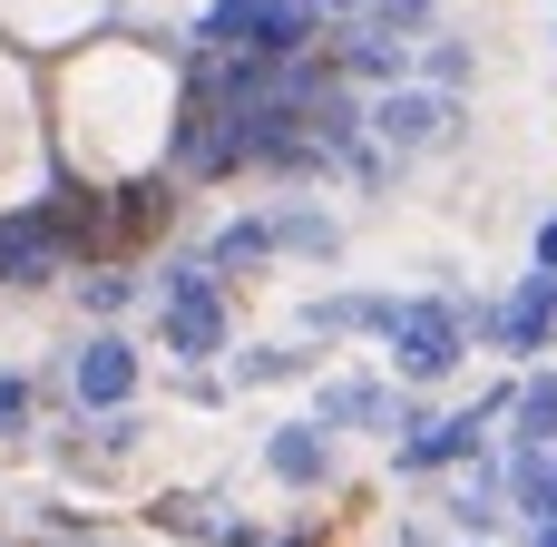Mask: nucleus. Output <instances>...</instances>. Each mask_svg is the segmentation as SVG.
Returning <instances> with one entry per match:
<instances>
[{
  "mask_svg": "<svg viewBox=\"0 0 557 547\" xmlns=\"http://www.w3.org/2000/svg\"><path fill=\"white\" fill-rule=\"evenodd\" d=\"M333 0H215L196 20V49H235V59H304L323 39Z\"/></svg>",
  "mask_w": 557,
  "mask_h": 547,
  "instance_id": "obj_1",
  "label": "nucleus"
},
{
  "mask_svg": "<svg viewBox=\"0 0 557 547\" xmlns=\"http://www.w3.org/2000/svg\"><path fill=\"white\" fill-rule=\"evenodd\" d=\"M382 343H392V382H401V391H431V382H450V372L470 362L460 294H411V303H401V323H392Z\"/></svg>",
  "mask_w": 557,
  "mask_h": 547,
  "instance_id": "obj_2",
  "label": "nucleus"
},
{
  "mask_svg": "<svg viewBox=\"0 0 557 547\" xmlns=\"http://www.w3.org/2000/svg\"><path fill=\"white\" fill-rule=\"evenodd\" d=\"M372 137L392 147V157H431V147H460V117H470V98L460 88H431V78H401V88H372Z\"/></svg>",
  "mask_w": 557,
  "mask_h": 547,
  "instance_id": "obj_3",
  "label": "nucleus"
},
{
  "mask_svg": "<svg viewBox=\"0 0 557 547\" xmlns=\"http://www.w3.org/2000/svg\"><path fill=\"white\" fill-rule=\"evenodd\" d=\"M490 421H509V391H480L470 411H411L401 421V470L421 480V470H470L480 460V440H490Z\"/></svg>",
  "mask_w": 557,
  "mask_h": 547,
  "instance_id": "obj_4",
  "label": "nucleus"
},
{
  "mask_svg": "<svg viewBox=\"0 0 557 547\" xmlns=\"http://www.w3.org/2000/svg\"><path fill=\"white\" fill-rule=\"evenodd\" d=\"M69 401L78 411H127L137 401V343L127 333H88L69 352Z\"/></svg>",
  "mask_w": 557,
  "mask_h": 547,
  "instance_id": "obj_5",
  "label": "nucleus"
},
{
  "mask_svg": "<svg viewBox=\"0 0 557 547\" xmlns=\"http://www.w3.org/2000/svg\"><path fill=\"white\" fill-rule=\"evenodd\" d=\"M548 343H557V274H548V264H529V274H519V294L499 303V343H490V352L539 362Z\"/></svg>",
  "mask_w": 557,
  "mask_h": 547,
  "instance_id": "obj_6",
  "label": "nucleus"
},
{
  "mask_svg": "<svg viewBox=\"0 0 557 547\" xmlns=\"http://www.w3.org/2000/svg\"><path fill=\"white\" fill-rule=\"evenodd\" d=\"M333 69H343L352 88H401V78H421V39H392V29L352 20V29L333 39Z\"/></svg>",
  "mask_w": 557,
  "mask_h": 547,
  "instance_id": "obj_7",
  "label": "nucleus"
},
{
  "mask_svg": "<svg viewBox=\"0 0 557 547\" xmlns=\"http://www.w3.org/2000/svg\"><path fill=\"white\" fill-rule=\"evenodd\" d=\"M313 421H333V431H401L411 411H401V391H392V382L343 372V382H313Z\"/></svg>",
  "mask_w": 557,
  "mask_h": 547,
  "instance_id": "obj_8",
  "label": "nucleus"
},
{
  "mask_svg": "<svg viewBox=\"0 0 557 547\" xmlns=\"http://www.w3.org/2000/svg\"><path fill=\"white\" fill-rule=\"evenodd\" d=\"M264 470L284 480V489H323L333 480V421H284V431H264Z\"/></svg>",
  "mask_w": 557,
  "mask_h": 547,
  "instance_id": "obj_9",
  "label": "nucleus"
},
{
  "mask_svg": "<svg viewBox=\"0 0 557 547\" xmlns=\"http://www.w3.org/2000/svg\"><path fill=\"white\" fill-rule=\"evenodd\" d=\"M401 303H411V294H313L294 323H304L313 343H323V333H372V343H382V333L401 323Z\"/></svg>",
  "mask_w": 557,
  "mask_h": 547,
  "instance_id": "obj_10",
  "label": "nucleus"
},
{
  "mask_svg": "<svg viewBox=\"0 0 557 547\" xmlns=\"http://www.w3.org/2000/svg\"><path fill=\"white\" fill-rule=\"evenodd\" d=\"M264 215H274V254L343 264V215H333V206H304V196H284V206H264Z\"/></svg>",
  "mask_w": 557,
  "mask_h": 547,
  "instance_id": "obj_11",
  "label": "nucleus"
},
{
  "mask_svg": "<svg viewBox=\"0 0 557 547\" xmlns=\"http://www.w3.org/2000/svg\"><path fill=\"white\" fill-rule=\"evenodd\" d=\"M509 421H519L509 431L519 450H557V372H519L509 382Z\"/></svg>",
  "mask_w": 557,
  "mask_h": 547,
  "instance_id": "obj_12",
  "label": "nucleus"
},
{
  "mask_svg": "<svg viewBox=\"0 0 557 547\" xmlns=\"http://www.w3.org/2000/svg\"><path fill=\"white\" fill-rule=\"evenodd\" d=\"M206 264L215 274H245V264H274V215H225L206 235Z\"/></svg>",
  "mask_w": 557,
  "mask_h": 547,
  "instance_id": "obj_13",
  "label": "nucleus"
},
{
  "mask_svg": "<svg viewBox=\"0 0 557 547\" xmlns=\"http://www.w3.org/2000/svg\"><path fill=\"white\" fill-rule=\"evenodd\" d=\"M225 382H235V391H274V382H313V352H304V343H245Z\"/></svg>",
  "mask_w": 557,
  "mask_h": 547,
  "instance_id": "obj_14",
  "label": "nucleus"
},
{
  "mask_svg": "<svg viewBox=\"0 0 557 547\" xmlns=\"http://www.w3.org/2000/svg\"><path fill=\"white\" fill-rule=\"evenodd\" d=\"M421 78L470 98V78H480V49H470V39H450V29H421Z\"/></svg>",
  "mask_w": 557,
  "mask_h": 547,
  "instance_id": "obj_15",
  "label": "nucleus"
},
{
  "mask_svg": "<svg viewBox=\"0 0 557 547\" xmlns=\"http://www.w3.org/2000/svg\"><path fill=\"white\" fill-rule=\"evenodd\" d=\"M137 294H147V274H127V264H88V274H78V303H88L98 323H117Z\"/></svg>",
  "mask_w": 557,
  "mask_h": 547,
  "instance_id": "obj_16",
  "label": "nucleus"
},
{
  "mask_svg": "<svg viewBox=\"0 0 557 547\" xmlns=\"http://www.w3.org/2000/svg\"><path fill=\"white\" fill-rule=\"evenodd\" d=\"M352 20H372V29H392V39H421V29H441V0H362Z\"/></svg>",
  "mask_w": 557,
  "mask_h": 547,
  "instance_id": "obj_17",
  "label": "nucleus"
},
{
  "mask_svg": "<svg viewBox=\"0 0 557 547\" xmlns=\"http://www.w3.org/2000/svg\"><path fill=\"white\" fill-rule=\"evenodd\" d=\"M29 401H39V382H29V372H0V440L29 431Z\"/></svg>",
  "mask_w": 557,
  "mask_h": 547,
  "instance_id": "obj_18",
  "label": "nucleus"
},
{
  "mask_svg": "<svg viewBox=\"0 0 557 547\" xmlns=\"http://www.w3.org/2000/svg\"><path fill=\"white\" fill-rule=\"evenodd\" d=\"M176 391H186V401H196V411H215V401H225V391H235V382H215V372H186V382H176Z\"/></svg>",
  "mask_w": 557,
  "mask_h": 547,
  "instance_id": "obj_19",
  "label": "nucleus"
},
{
  "mask_svg": "<svg viewBox=\"0 0 557 547\" xmlns=\"http://www.w3.org/2000/svg\"><path fill=\"white\" fill-rule=\"evenodd\" d=\"M529 254H539V264H548V274H557V215H548V225H539V245H529Z\"/></svg>",
  "mask_w": 557,
  "mask_h": 547,
  "instance_id": "obj_20",
  "label": "nucleus"
},
{
  "mask_svg": "<svg viewBox=\"0 0 557 547\" xmlns=\"http://www.w3.org/2000/svg\"><path fill=\"white\" fill-rule=\"evenodd\" d=\"M264 547H304V538H264Z\"/></svg>",
  "mask_w": 557,
  "mask_h": 547,
  "instance_id": "obj_21",
  "label": "nucleus"
},
{
  "mask_svg": "<svg viewBox=\"0 0 557 547\" xmlns=\"http://www.w3.org/2000/svg\"><path fill=\"white\" fill-rule=\"evenodd\" d=\"M333 10H362V0H333Z\"/></svg>",
  "mask_w": 557,
  "mask_h": 547,
  "instance_id": "obj_22",
  "label": "nucleus"
},
{
  "mask_svg": "<svg viewBox=\"0 0 557 547\" xmlns=\"http://www.w3.org/2000/svg\"><path fill=\"white\" fill-rule=\"evenodd\" d=\"M470 547H480V538H470Z\"/></svg>",
  "mask_w": 557,
  "mask_h": 547,
  "instance_id": "obj_23",
  "label": "nucleus"
},
{
  "mask_svg": "<svg viewBox=\"0 0 557 547\" xmlns=\"http://www.w3.org/2000/svg\"><path fill=\"white\" fill-rule=\"evenodd\" d=\"M88 547H98V538H88Z\"/></svg>",
  "mask_w": 557,
  "mask_h": 547,
  "instance_id": "obj_24",
  "label": "nucleus"
}]
</instances>
